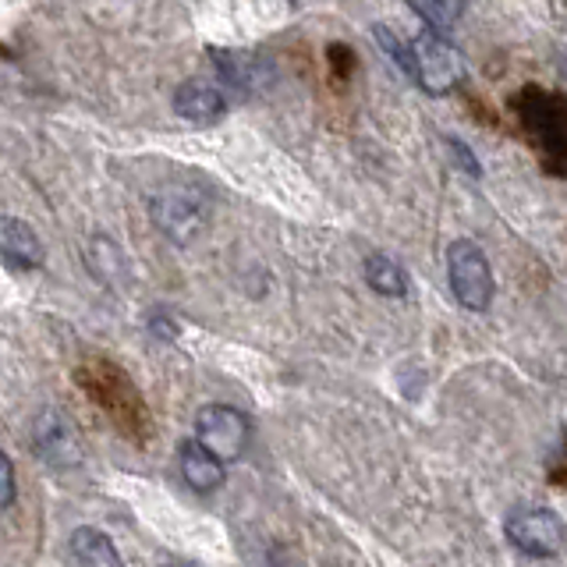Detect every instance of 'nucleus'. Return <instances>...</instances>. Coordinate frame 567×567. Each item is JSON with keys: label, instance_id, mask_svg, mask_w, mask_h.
Masks as SVG:
<instances>
[{"label": "nucleus", "instance_id": "423d86ee", "mask_svg": "<svg viewBox=\"0 0 567 567\" xmlns=\"http://www.w3.org/2000/svg\"><path fill=\"white\" fill-rule=\"evenodd\" d=\"M209 61H213V68H217L220 82L227 89H235L238 96H262L277 79V68L270 64V58H262V53H256V50L213 47Z\"/></svg>", "mask_w": 567, "mask_h": 567}, {"label": "nucleus", "instance_id": "a211bd4d", "mask_svg": "<svg viewBox=\"0 0 567 567\" xmlns=\"http://www.w3.org/2000/svg\"><path fill=\"white\" fill-rule=\"evenodd\" d=\"M447 150L454 153V164H457L461 171H465V174H472V177L483 174V167L475 164V153H472L461 138H447Z\"/></svg>", "mask_w": 567, "mask_h": 567}, {"label": "nucleus", "instance_id": "39448f33", "mask_svg": "<svg viewBox=\"0 0 567 567\" xmlns=\"http://www.w3.org/2000/svg\"><path fill=\"white\" fill-rule=\"evenodd\" d=\"M195 440H199L209 454H217L227 465V461H238L248 451V440H252V422H248V415L241 412V408L203 404L199 415H195Z\"/></svg>", "mask_w": 567, "mask_h": 567}, {"label": "nucleus", "instance_id": "ddd939ff", "mask_svg": "<svg viewBox=\"0 0 567 567\" xmlns=\"http://www.w3.org/2000/svg\"><path fill=\"white\" fill-rule=\"evenodd\" d=\"M85 262H89V270H93L106 284H114V277L124 274L121 248H117L114 238H106V235H93V238H89V245H85Z\"/></svg>", "mask_w": 567, "mask_h": 567}, {"label": "nucleus", "instance_id": "9d476101", "mask_svg": "<svg viewBox=\"0 0 567 567\" xmlns=\"http://www.w3.org/2000/svg\"><path fill=\"white\" fill-rule=\"evenodd\" d=\"M182 475L195 493H213L224 483V461L217 454H209L199 440L182 443Z\"/></svg>", "mask_w": 567, "mask_h": 567}, {"label": "nucleus", "instance_id": "4468645a", "mask_svg": "<svg viewBox=\"0 0 567 567\" xmlns=\"http://www.w3.org/2000/svg\"><path fill=\"white\" fill-rule=\"evenodd\" d=\"M525 121H528V128L546 142L549 153L560 156V111H557V106L549 103L546 96H539L536 103L525 106Z\"/></svg>", "mask_w": 567, "mask_h": 567}, {"label": "nucleus", "instance_id": "20e7f679", "mask_svg": "<svg viewBox=\"0 0 567 567\" xmlns=\"http://www.w3.org/2000/svg\"><path fill=\"white\" fill-rule=\"evenodd\" d=\"M504 532L514 549H522L532 560L557 557L564 546V522L557 511L539 504H518L504 522Z\"/></svg>", "mask_w": 567, "mask_h": 567}, {"label": "nucleus", "instance_id": "2eb2a0df", "mask_svg": "<svg viewBox=\"0 0 567 567\" xmlns=\"http://www.w3.org/2000/svg\"><path fill=\"white\" fill-rule=\"evenodd\" d=\"M408 8H412L425 29H433V32H447L457 25V18L465 14V0H404Z\"/></svg>", "mask_w": 567, "mask_h": 567}, {"label": "nucleus", "instance_id": "1a4fd4ad", "mask_svg": "<svg viewBox=\"0 0 567 567\" xmlns=\"http://www.w3.org/2000/svg\"><path fill=\"white\" fill-rule=\"evenodd\" d=\"M174 114L188 124H217L227 114V96L220 85L206 79H188L174 93Z\"/></svg>", "mask_w": 567, "mask_h": 567}, {"label": "nucleus", "instance_id": "9b49d317", "mask_svg": "<svg viewBox=\"0 0 567 567\" xmlns=\"http://www.w3.org/2000/svg\"><path fill=\"white\" fill-rule=\"evenodd\" d=\"M71 557H75L79 567H124L111 536L93 525H82L71 532Z\"/></svg>", "mask_w": 567, "mask_h": 567}, {"label": "nucleus", "instance_id": "f03ea898", "mask_svg": "<svg viewBox=\"0 0 567 567\" xmlns=\"http://www.w3.org/2000/svg\"><path fill=\"white\" fill-rule=\"evenodd\" d=\"M153 224L159 227V235L171 238L174 245H192L203 235V227L209 220L206 195L192 185H167L153 195L150 203Z\"/></svg>", "mask_w": 567, "mask_h": 567}, {"label": "nucleus", "instance_id": "f257e3e1", "mask_svg": "<svg viewBox=\"0 0 567 567\" xmlns=\"http://www.w3.org/2000/svg\"><path fill=\"white\" fill-rule=\"evenodd\" d=\"M408 53H412V79L430 96H447L465 79V61H461V53L447 43L443 32L422 29Z\"/></svg>", "mask_w": 567, "mask_h": 567}, {"label": "nucleus", "instance_id": "7ed1b4c3", "mask_svg": "<svg viewBox=\"0 0 567 567\" xmlns=\"http://www.w3.org/2000/svg\"><path fill=\"white\" fill-rule=\"evenodd\" d=\"M447 280L454 298L468 312H486L493 301V270L486 252L472 238H457L447 248Z\"/></svg>", "mask_w": 567, "mask_h": 567}, {"label": "nucleus", "instance_id": "6e6552de", "mask_svg": "<svg viewBox=\"0 0 567 567\" xmlns=\"http://www.w3.org/2000/svg\"><path fill=\"white\" fill-rule=\"evenodd\" d=\"M0 259H4L11 270H40L47 262V245L35 235V227H29L18 217H0Z\"/></svg>", "mask_w": 567, "mask_h": 567}, {"label": "nucleus", "instance_id": "f8f14e48", "mask_svg": "<svg viewBox=\"0 0 567 567\" xmlns=\"http://www.w3.org/2000/svg\"><path fill=\"white\" fill-rule=\"evenodd\" d=\"M365 280H369V288L383 295V298H404L408 295V277L401 266L383 256V252H372L365 259Z\"/></svg>", "mask_w": 567, "mask_h": 567}, {"label": "nucleus", "instance_id": "f3484780", "mask_svg": "<svg viewBox=\"0 0 567 567\" xmlns=\"http://www.w3.org/2000/svg\"><path fill=\"white\" fill-rule=\"evenodd\" d=\"M14 493H18V486H14V465H11V457L0 451V511H8L14 504Z\"/></svg>", "mask_w": 567, "mask_h": 567}, {"label": "nucleus", "instance_id": "0eeeda50", "mask_svg": "<svg viewBox=\"0 0 567 567\" xmlns=\"http://www.w3.org/2000/svg\"><path fill=\"white\" fill-rule=\"evenodd\" d=\"M35 447L50 461V465H79L82 447H79V433L75 425L68 422L64 412L58 408H47V412L35 419Z\"/></svg>", "mask_w": 567, "mask_h": 567}, {"label": "nucleus", "instance_id": "dca6fc26", "mask_svg": "<svg viewBox=\"0 0 567 567\" xmlns=\"http://www.w3.org/2000/svg\"><path fill=\"white\" fill-rule=\"evenodd\" d=\"M372 32H377V43L383 47V53H386V58L390 61H394L401 71H404V75H412V53H408V47L398 40V35L394 32H390L386 25H377V29H372Z\"/></svg>", "mask_w": 567, "mask_h": 567}]
</instances>
